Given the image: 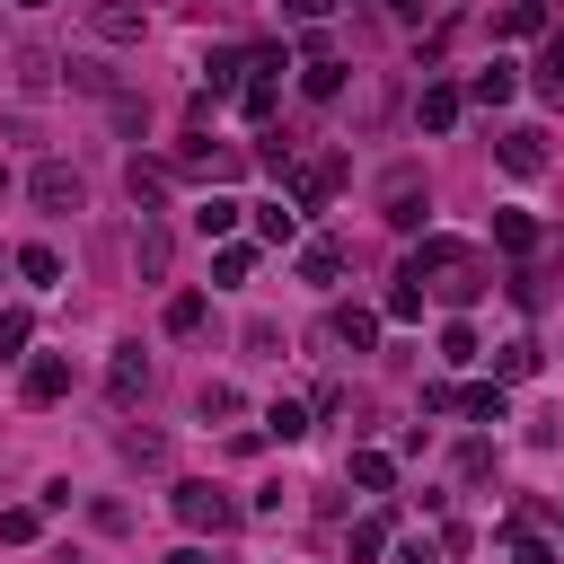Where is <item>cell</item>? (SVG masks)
<instances>
[{"instance_id":"29","label":"cell","mask_w":564,"mask_h":564,"mask_svg":"<svg viewBox=\"0 0 564 564\" xmlns=\"http://www.w3.org/2000/svg\"><path fill=\"white\" fill-rule=\"evenodd\" d=\"M26 352V308H0V361Z\"/></svg>"},{"instance_id":"36","label":"cell","mask_w":564,"mask_h":564,"mask_svg":"<svg viewBox=\"0 0 564 564\" xmlns=\"http://www.w3.org/2000/svg\"><path fill=\"white\" fill-rule=\"evenodd\" d=\"M397 564H432V546H423V538H405V546H397Z\"/></svg>"},{"instance_id":"3","label":"cell","mask_w":564,"mask_h":564,"mask_svg":"<svg viewBox=\"0 0 564 564\" xmlns=\"http://www.w3.org/2000/svg\"><path fill=\"white\" fill-rule=\"evenodd\" d=\"M176 520H185V529H212V538H229V529H238V502H229L220 485H203V476H194V485H176Z\"/></svg>"},{"instance_id":"1","label":"cell","mask_w":564,"mask_h":564,"mask_svg":"<svg viewBox=\"0 0 564 564\" xmlns=\"http://www.w3.org/2000/svg\"><path fill=\"white\" fill-rule=\"evenodd\" d=\"M264 167L282 176L291 212H317V203H335V194H344V159H335V150H291V141H273V150H264Z\"/></svg>"},{"instance_id":"12","label":"cell","mask_w":564,"mask_h":564,"mask_svg":"<svg viewBox=\"0 0 564 564\" xmlns=\"http://www.w3.org/2000/svg\"><path fill=\"white\" fill-rule=\"evenodd\" d=\"M123 185H132V203H141V212H159V203H167V167H159V159H132V167H123Z\"/></svg>"},{"instance_id":"34","label":"cell","mask_w":564,"mask_h":564,"mask_svg":"<svg viewBox=\"0 0 564 564\" xmlns=\"http://www.w3.org/2000/svg\"><path fill=\"white\" fill-rule=\"evenodd\" d=\"M35 529H44V520H35V511H0V538H9V546H26V538H35Z\"/></svg>"},{"instance_id":"8","label":"cell","mask_w":564,"mask_h":564,"mask_svg":"<svg viewBox=\"0 0 564 564\" xmlns=\"http://www.w3.org/2000/svg\"><path fill=\"white\" fill-rule=\"evenodd\" d=\"M494 159H502L511 176H538V167H546V132H529V123H520V132H502V141H494Z\"/></svg>"},{"instance_id":"30","label":"cell","mask_w":564,"mask_h":564,"mask_svg":"<svg viewBox=\"0 0 564 564\" xmlns=\"http://www.w3.org/2000/svg\"><path fill=\"white\" fill-rule=\"evenodd\" d=\"M238 70H247V53H238V44H229V53H212V97H220V88H238Z\"/></svg>"},{"instance_id":"10","label":"cell","mask_w":564,"mask_h":564,"mask_svg":"<svg viewBox=\"0 0 564 564\" xmlns=\"http://www.w3.org/2000/svg\"><path fill=\"white\" fill-rule=\"evenodd\" d=\"M335 344H344V352H370V344H379V308H352V300H344V308H335Z\"/></svg>"},{"instance_id":"35","label":"cell","mask_w":564,"mask_h":564,"mask_svg":"<svg viewBox=\"0 0 564 564\" xmlns=\"http://www.w3.org/2000/svg\"><path fill=\"white\" fill-rule=\"evenodd\" d=\"M511 555H520V564H555V546H546V538H529V529L511 538Z\"/></svg>"},{"instance_id":"25","label":"cell","mask_w":564,"mask_h":564,"mask_svg":"<svg viewBox=\"0 0 564 564\" xmlns=\"http://www.w3.org/2000/svg\"><path fill=\"white\" fill-rule=\"evenodd\" d=\"M194 326H203V291H176L167 300V335H194Z\"/></svg>"},{"instance_id":"2","label":"cell","mask_w":564,"mask_h":564,"mask_svg":"<svg viewBox=\"0 0 564 564\" xmlns=\"http://www.w3.org/2000/svg\"><path fill=\"white\" fill-rule=\"evenodd\" d=\"M405 282H414V291H423V282H432V291H441V300H458V308H467V300H476V291H485V264H476V256H467V247H458V238H423V247H414V256H405Z\"/></svg>"},{"instance_id":"31","label":"cell","mask_w":564,"mask_h":564,"mask_svg":"<svg viewBox=\"0 0 564 564\" xmlns=\"http://www.w3.org/2000/svg\"><path fill=\"white\" fill-rule=\"evenodd\" d=\"M212 273H220V282H247V273H256V247H220V264H212Z\"/></svg>"},{"instance_id":"14","label":"cell","mask_w":564,"mask_h":564,"mask_svg":"<svg viewBox=\"0 0 564 564\" xmlns=\"http://www.w3.org/2000/svg\"><path fill=\"white\" fill-rule=\"evenodd\" d=\"M352 485H361V494H388V485H397V458H388V449H352Z\"/></svg>"},{"instance_id":"33","label":"cell","mask_w":564,"mask_h":564,"mask_svg":"<svg viewBox=\"0 0 564 564\" xmlns=\"http://www.w3.org/2000/svg\"><path fill=\"white\" fill-rule=\"evenodd\" d=\"M344 546H352V555H379V546H388V520H352V538H344Z\"/></svg>"},{"instance_id":"4","label":"cell","mask_w":564,"mask_h":564,"mask_svg":"<svg viewBox=\"0 0 564 564\" xmlns=\"http://www.w3.org/2000/svg\"><path fill=\"white\" fill-rule=\"evenodd\" d=\"M88 26H97L106 44H132V35L150 26V0H88Z\"/></svg>"},{"instance_id":"41","label":"cell","mask_w":564,"mask_h":564,"mask_svg":"<svg viewBox=\"0 0 564 564\" xmlns=\"http://www.w3.org/2000/svg\"><path fill=\"white\" fill-rule=\"evenodd\" d=\"M0 194H9V167H0Z\"/></svg>"},{"instance_id":"19","label":"cell","mask_w":564,"mask_h":564,"mask_svg":"<svg viewBox=\"0 0 564 564\" xmlns=\"http://www.w3.org/2000/svg\"><path fill=\"white\" fill-rule=\"evenodd\" d=\"M18 273H26L35 291H53V282H62V256H53V247H18Z\"/></svg>"},{"instance_id":"7","label":"cell","mask_w":564,"mask_h":564,"mask_svg":"<svg viewBox=\"0 0 564 564\" xmlns=\"http://www.w3.org/2000/svg\"><path fill=\"white\" fill-rule=\"evenodd\" d=\"M141 388H150V361H141V344H115V361H106V397H115V405H132Z\"/></svg>"},{"instance_id":"17","label":"cell","mask_w":564,"mask_h":564,"mask_svg":"<svg viewBox=\"0 0 564 564\" xmlns=\"http://www.w3.org/2000/svg\"><path fill=\"white\" fill-rule=\"evenodd\" d=\"M414 115H423V132H449V123H458V88H423Z\"/></svg>"},{"instance_id":"24","label":"cell","mask_w":564,"mask_h":564,"mask_svg":"<svg viewBox=\"0 0 564 564\" xmlns=\"http://www.w3.org/2000/svg\"><path fill=\"white\" fill-rule=\"evenodd\" d=\"M494 370H502V379H529V370H538V344H529V335H511V344L494 352Z\"/></svg>"},{"instance_id":"42","label":"cell","mask_w":564,"mask_h":564,"mask_svg":"<svg viewBox=\"0 0 564 564\" xmlns=\"http://www.w3.org/2000/svg\"><path fill=\"white\" fill-rule=\"evenodd\" d=\"M70 564H79V555H70Z\"/></svg>"},{"instance_id":"20","label":"cell","mask_w":564,"mask_h":564,"mask_svg":"<svg viewBox=\"0 0 564 564\" xmlns=\"http://www.w3.org/2000/svg\"><path fill=\"white\" fill-rule=\"evenodd\" d=\"M194 414H203V423H229V414H238V388H229V379H203Z\"/></svg>"},{"instance_id":"13","label":"cell","mask_w":564,"mask_h":564,"mask_svg":"<svg viewBox=\"0 0 564 564\" xmlns=\"http://www.w3.org/2000/svg\"><path fill=\"white\" fill-rule=\"evenodd\" d=\"M238 212H247V203H229V194H203V203H194V229H203V238H229V229H238Z\"/></svg>"},{"instance_id":"40","label":"cell","mask_w":564,"mask_h":564,"mask_svg":"<svg viewBox=\"0 0 564 564\" xmlns=\"http://www.w3.org/2000/svg\"><path fill=\"white\" fill-rule=\"evenodd\" d=\"M18 9H44V0H18Z\"/></svg>"},{"instance_id":"23","label":"cell","mask_w":564,"mask_h":564,"mask_svg":"<svg viewBox=\"0 0 564 564\" xmlns=\"http://www.w3.org/2000/svg\"><path fill=\"white\" fill-rule=\"evenodd\" d=\"M256 229H264L273 247H291V238H300V220H291V203H256Z\"/></svg>"},{"instance_id":"22","label":"cell","mask_w":564,"mask_h":564,"mask_svg":"<svg viewBox=\"0 0 564 564\" xmlns=\"http://www.w3.org/2000/svg\"><path fill=\"white\" fill-rule=\"evenodd\" d=\"M538 26H546V9H538V0H511V9L494 18V35H538Z\"/></svg>"},{"instance_id":"38","label":"cell","mask_w":564,"mask_h":564,"mask_svg":"<svg viewBox=\"0 0 564 564\" xmlns=\"http://www.w3.org/2000/svg\"><path fill=\"white\" fill-rule=\"evenodd\" d=\"M388 18H405V26H414V18H423V0H388Z\"/></svg>"},{"instance_id":"28","label":"cell","mask_w":564,"mask_h":564,"mask_svg":"<svg viewBox=\"0 0 564 564\" xmlns=\"http://www.w3.org/2000/svg\"><path fill=\"white\" fill-rule=\"evenodd\" d=\"M458 405H467V414H476V423H502V379H494V388H467V397H458Z\"/></svg>"},{"instance_id":"9","label":"cell","mask_w":564,"mask_h":564,"mask_svg":"<svg viewBox=\"0 0 564 564\" xmlns=\"http://www.w3.org/2000/svg\"><path fill=\"white\" fill-rule=\"evenodd\" d=\"M300 282H317V291L344 282V247H335V238H308V247H300Z\"/></svg>"},{"instance_id":"11","label":"cell","mask_w":564,"mask_h":564,"mask_svg":"<svg viewBox=\"0 0 564 564\" xmlns=\"http://www.w3.org/2000/svg\"><path fill=\"white\" fill-rule=\"evenodd\" d=\"M176 167H185V176H212V185H220V176L238 167V150H212V141H185V150H176Z\"/></svg>"},{"instance_id":"21","label":"cell","mask_w":564,"mask_h":564,"mask_svg":"<svg viewBox=\"0 0 564 564\" xmlns=\"http://www.w3.org/2000/svg\"><path fill=\"white\" fill-rule=\"evenodd\" d=\"M264 432H273V441H300V432H308V405L273 397V405H264Z\"/></svg>"},{"instance_id":"37","label":"cell","mask_w":564,"mask_h":564,"mask_svg":"<svg viewBox=\"0 0 564 564\" xmlns=\"http://www.w3.org/2000/svg\"><path fill=\"white\" fill-rule=\"evenodd\" d=\"M326 9H335V0H291V18H308V26H317Z\"/></svg>"},{"instance_id":"16","label":"cell","mask_w":564,"mask_h":564,"mask_svg":"<svg viewBox=\"0 0 564 564\" xmlns=\"http://www.w3.org/2000/svg\"><path fill=\"white\" fill-rule=\"evenodd\" d=\"M511 88H520V79H511V62H494V70H476V79H467V97H476V106H502Z\"/></svg>"},{"instance_id":"18","label":"cell","mask_w":564,"mask_h":564,"mask_svg":"<svg viewBox=\"0 0 564 564\" xmlns=\"http://www.w3.org/2000/svg\"><path fill=\"white\" fill-rule=\"evenodd\" d=\"M494 238H502L511 256H529V247H538V220H529V212H494Z\"/></svg>"},{"instance_id":"6","label":"cell","mask_w":564,"mask_h":564,"mask_svg":"<svg viewBox=\"0 0 564 564\" xmlns=\"http://www.w3.org/2000/svg\"><path fill=\"white\" fill-rule=\"evenodd\" d=\"M62 397H70V361L62 352H35L26 361V405H62Z\"/></svg>"},{"instance_id":"26","label":"cell","mask_w":564,"mask_h":564,"mask_svg":"<svg viewBox=\"0 0 564 564\" xmlns=\"http://www.w3.org/2000/svg\"><path fill=\"white\" fill-rule=\"evenodd\" d=\"M238 115L264 123V115H273V79H247V88H238Z\"/></svg>"},{"instance_id":"15","label":"cell","mask_w":564,"mask_h":564,"mask_svg":"<svg viewBox=\"0 0 564 564\" xmlns=\"http://www.w3.org/2000/svg\"><path fill=\"white\" fill-rule=\"evenodd\" d=\"M300 88H308L317 106H326V97H344V62H335V53H326V62H308V70H300Z\"/></svg>"},{"instance_id":"32","label":"cell","mask_w":564,"mask_h":564,"mask_svg":"<svg viewBox=\"0 0 564 564\" xmlns=\"http://www.w3.org/2000/svg\"><path fill=\"white\" fill-rule=\"evenodd\" d=\"M123 458H141V467H159V458H167V441H159V432H123Z\"/></svg>"},{"instance_id":"27","label":"cell","mask_w":564,"mask_h":564,"mask_svg":"<svg viewBox=\"0 0 564 564\" xmlns=\"http://www.w3.org/2000/svg\"><path fill=\"white\" fill-rule=\"evenodd\" d=\"M388 317H397V326H414V317H423V291H414L405 273H397V291H388Z\"/></svg>"},{"instance_id":"39","label":"cell","mask_w":564,"mask_h":564,"mask_svg":"<svg viewBox=\"0 0 564 564\" xmlns=\"http://www.w3.org/2000/svg\"><path fill=\"white\" fill-rule=\"evenodd\" d=\"M546 79H564V35H555V44H546Z\"/></svg>"},{"instance_id":"5","label":"cell","mask_w":564,"mask_h":564,"mask_svg":"<svg viewBox=\"0 0 564 564\" xmlns=\"http://www.w3.org/2000/svg\"><path fill=\"white\" fill-rule=\"evenodd\" d=\"M26 194H35L44 212H79V167H62V159H44V167L26 176Z\"/></svg>"}]
</instances>
